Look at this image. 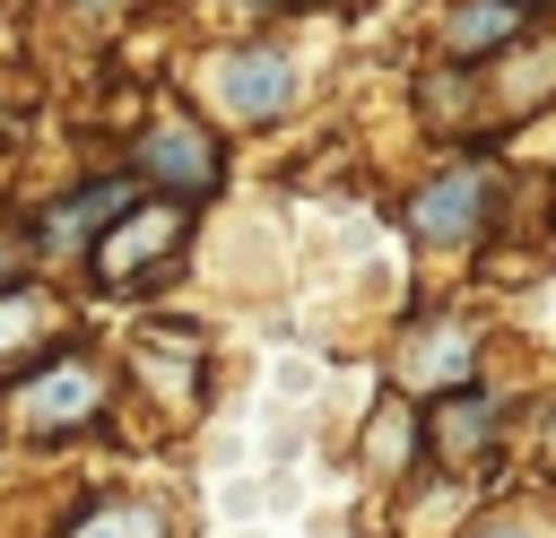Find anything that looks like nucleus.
<instances>
[{"label": "nucleus", "instance_id": "1", "mask_svg": "<svg viewBox=\"0 0 556 538\" xmlns=\"http://www.w3.org/2000/svg\"><path fill=\"white\" fill-rule=\"evenodd\" d=\"M174 252H182V200H130L96 243H87V260H96V286H148L156 269H174Z\"/></svg>", "mask_w": 556, "mask_h": 538}, {"label": "nucleus", "instance_id": "2", "mask_svg": "<svg viewBox=\"0 0 556 538\" xmlns=\"http://www.w3.org/2000/svg\"><path fill=\"white\" fill-rule=\"evenodd\" d=\"M87 417H104V364L61 356V364L26 373V390H17V434H70V425H87Z\"/></svg>", "mask_w": 556, "mask_h": 538}, {"label": "nucleus", "instance_id": "3", "mask_svg": "<svg viewBox=\"0 0 556 538\" xmlns=\"http://www.w3.org/2000/svg\"><path fill=\"white\" fill-rule=\"evenodd\" d=\"M139 174L174 200H200V191H217V139L191 113H156L148 139H139Z\"/></svg>", "mask_w": 556, "mask_h": 538}, {"label": "nucleus", "instance_id": "4", "mask_svg": "<svg viewBox=\"0 0 556 538\" xmlns=\"http://www.w3.org/2000/svg\"><path fill=\"white\" fill-rule=\"evenodd\" d=\"M287 95H295V69H287L278 43H243V52L217 61V104H226L235 121H278Z\"/></svg>", "mask_w": 556, "mask_h": 538}, {"label": "nucleus", "instance_id": "5", "mask_svg": "<svg viewBox=\"0 0 556 538\" xmlns=\"http://www.w3.org/2000/svg\"><path fill=\"white\" fill-rule=\"evenodd\" d=\"M408 226H417V243H434V252H460V243L486 226V174H478V165H452V174H434V182L417 191Z\"/></svg>", "mask_w": 556, "mask_h": 538}, {"label": "nucleus", "instance_id": "6", "mask_svg": "<svg viewBox=\"0 0 556 538\" xmlns=\"http://www.w3.org/2000/svg\"><path fill=\"white\" fill-rule=\"evenodd\" d=\"M122 208H130V182H87L78 200H61V208L35 217V243H52V252H87V234L113 226Z\"/></svg>", "mask_w": 556, "mask_h": 538}, {"label": "nucleus", "instance_id": "7", "mask_svg": "<svg viewBox=\"0 0 556 538\" xmlns=\"http://www.w3.org/2000/svg\"><path fill=\"white\" fill-rule=\"evenodd\" d=\"M521 0H460L452 17H443V52H460V61H478V52H504L513 35H521Z\"/></svg>", "mask_w": 556, "mask_h": 538}, {"label": "nucleus", "instance_id": "8", "mask_svg": "<svg viewBox=\"0 0 556 538\" xmlns=\"http://www.w3.org/2000/svg\"><path fill=\"white\" fill-rule=\"evenodd\" d=\"M469 330L460 321H443V330H426V338H408V356H400V382H417V390H443V382H460L469 373Z\"/></svg>", "mask_w": 556, "mask_h": 538}, {"label": "nucleus", "instance_id": "9", "mask_svg": "<svg viewBox=\"0 0 556 538\" xmlns=\"http://www.w3.org/2000/svg\"><path fill=\"white\" fill-rule=\"evenodd\" d=\"M52 330H61V304L52 295H9L0 286V356H35Z\"/></svg>", "mask_w": 556, "mask_h": 538}, {"label": "nucleus", "instance_id": "10", "mask_svg": "<svg viewBox=\"0 0 556 538\" xmlns=\"http://www.w3.org/2000/svg\"><path fill=\"white\" fill-rule=\"evenodd\" d=\"M486 425H495V399L460 382V399H452V408H434V443H443V460H469Z\"/></svg>", "mask_w": 556, "mask_h": 538}, {"label": "nucleus", "instance_id": "11", "mask_svg": "<svg viewBox=\"0 0 556 538\" xmlns=\"http://www.w3.org/2000/svg\"><path fill=\"white\" fill-rule=\"evenodd\" d=\"M70 538H165V529H156V512H148V503H96Z\"/></svg>", "mask_w": 556, "mask_h": 538}, {"label": "nucleus", "instance_id": "12", "mask_svg": "<svg viewBox=\"0 0 556 538\" xmlns=\"http://www.w3.org/2000/svg\"><path fill=\"white\" fill-rule=\"evenodd\" d=\"M495 538H539V529H530V521H504V529H495Z\"/></svg>", "mask_w": 556, "mask_h": 538}, {"label": "nucleus", "instance_id": "13", "mask_svg": "<svg viewBox=\"0 0 556 538\" xmlns=\"http://www.w3.org/2000/svg\"><path fill=\"white\" fill-rule=\"evenodd\" d=\"M9 269H17V252H9V243H0V286H9Z\"/></svg>", "mask_w": 556, "mask_h": 538}, {"label": "nucleus", "instance_id": "14", "mask_svg": "<svg viewBox=\"0 0 556 538\" xmlns=\"http://www.w3.org/2000/svg\"><path fill=\"white\" fill-rule=\"evenodd\" d=\"M78 9H87V17H96V9H122V0H78Z\"/></svg>", "mask_w": 556, "mask_h": 538}]
</instances>
